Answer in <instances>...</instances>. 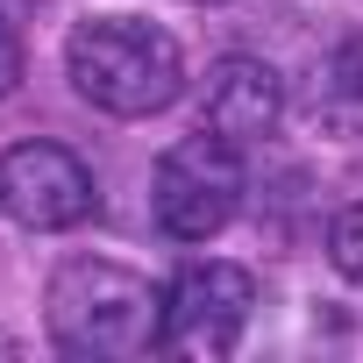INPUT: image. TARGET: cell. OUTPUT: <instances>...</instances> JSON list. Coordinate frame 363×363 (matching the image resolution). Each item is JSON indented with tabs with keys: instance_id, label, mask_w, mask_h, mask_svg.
<instances>
[{
	"instance_id": "3957f363",
	"label": "cell",
	"mask_w": 363,
	"mask_h": 363,
	"mask_svg": "<svg viewBox=\"0 0 363 363\" xmlns=\"http://www.w3.org/2000/svg\"><path fill=\"white\" fill-rule=\"evenodd\" d=\"M242 207V150L221 143V135H186L157 157V178H150V214L171 242H207L235 221Z\"/></svg>"
},
{
	"instance_id": "8992f818",
	"label": "cell",
	"mask_w": 363,
	"mask_h": 363,
	"mask_svg": "<svg viewBox=\"0 0 363 363\" xmlns=\"http://www.w3.org/2000/svg\"><path fill=\"white\" fill-rule=\"evenodd\" d=\"M278 114H285V86H278V72L264 57H221L207 72V86H200V128L235 143V150L271 135Z\"/></svg>"
},
{
	"instance_id": "5b68a950",
	"label": "cell",
	"mask_w": 363,
	"mask_h": 363,
	"mask_svg": "<svg viewBox=\"0 0 363 363\" xmlns=\"http://www.w3.org/2000/svg\"><path fill=\"white\" fill-rule=\"evenodd\" d=\"M0 214L36 235L79 228L93 214V171L65 143H15L0 157Z\"/></svg>"
},
{
	"instance_id": "30bf717a",
	"label": "cell",
	"mask_w": 363,
	"mask_h": 363,
	"mask_svg": "<svg viewBox=\"0 0 363 363\" xmlns=\"http://www.w3.org/2000/svg\"><path fill=\"white\" fill-rule=\"evenodd\" d=\"M200 8H214V0H200Z\"/></svg>"
},
{
	"instance_id": "9c48e42d",
	"label": "cell",
	"mask_w": 363,
	"mask_h": 363,
	"mask_svg": "<svg viewBox=\"0 0 363 363\" xmlns=\"http://www.w3.org/2000/svg\"><path fill=\"white\" fill-rule=\"evenodd\" d=\"M15 86H22V43H15L8 22H0V100H8Z\"/></svg>"
},
{
	"instance_id": "52a82bcc",
	"label": "cell",
	"mask_w": 363,
	"mask_h": 363,
	"mask_svg": "<svg viewBox=\"0 0 363 363\" xmlns=\"http://www.w3.org/2000/svg\"><path fill=\"white\" fill-rule=\"evenodd\" d=\"M313 107H320L342 135H363V36H356V43H342V50L320 65Z\"/></svg>"
},
{
	"instance_id": "277c9868",
	"label": "cell",
	"mask_w": 363,
	"mask_h": 363,
	"mask_svg": "<svg viewBox=\"0 0 363 363\" xmlns=\"http://www.w3.org/2000/svg\"><path fill=\"white\" fill-rule=\"evenodd\" d=\"M257 313V278L242 264H186L164 285V349L171 356H228Z\"/></svg>"
},
{
	"instance_id": "ba28073f",
	"label": "cell",
	"mask_w": 363,
	"mask_h": 363,
	"mask_svg": "<svg viewBox=\"0 0 363 363\" xmlns=\"http://www.w3.org/2000/svg\"><path fill=\"white\" fill-rule=\"evenodd\" d=\"M328 257H335V271H342L349 285H363V200L335 214V228H328Z\"/></svg>"
},
{
	"instance_id": "6da1fadb",
	"label": "cell",
	"mask_w": 363,
	"mask_h": 363,
	"mask_svg": "<svg viewBox=\"0 0 363 363\" xmlns=\"http://www.w3.org/2000/svg\"><path fill=\"white\" fill-rule=\"evenodd\" d=\"M50 342L65 356H93V363H121L164 342V292L107 257H72L50 278Z\"/></svg>"
},
{
	"instance_id": "7a4b0ae2",
	"label": "cell",
	"mask_w": 363,
	"mask_h": 363,
	"mask_svg": "<svg viewBox=\"0 0 363 363\" xmlns=\"http://www.w3.org/2000/svg\"><path fill=\"white\" fill-rule=\"evenodd\" d=\"M65 72H72L79 100H93L100 114H121V121L164 114L186 93V57H178V43L157 22H135V15L79 22L72 43H65Z\"/></svg>"
}]
</instances>
